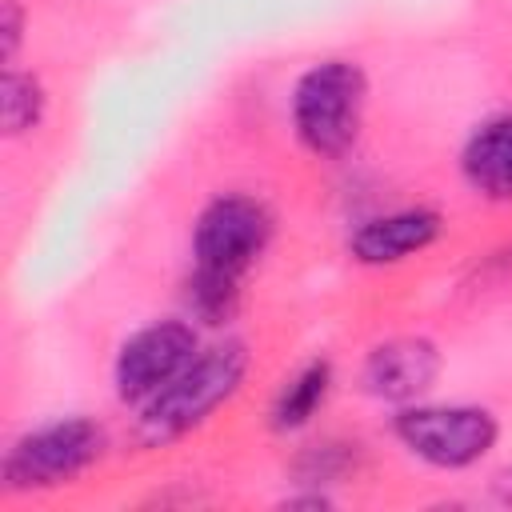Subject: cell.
I'll list each match as a JSON object with an SVG mask.
<instances>
[{
    "label": "cell",
    "mask_w": 512,
    "mask_h": 512,
    "mask_svg": "<svg viewBox=\"0 0 512 512\" xmlns=\"http://www.w3.org/2000/svg\"><path fill=\"white\" fill-rule=\"evenodd\" d=\"M248 344L244 340H220L212 348H200L196 360L144 408H136V440L144 448H164L200 424L212 420L216 408H224L248 376Z\"/></svg>",
    "instance_id": "obj_1"
},
{
    "label": "cell",
    "mask_w": 512,
    "mask_h": 512,
    "mask_svg": "<svg viewBox=\"0 0 512 512\" xmlns=\"http://www.w3.org/2000/svg\"><path fill=\"white\" fill-rule=\"evenodd\" d=\"M364 108H368L364 68L344 56L316 60L296 76L288 96L292 136L316 160H340L360 140Z\"/></svg>",
    "instance_id": "obj_2"
},
{
    "label": "cell",
    "mask_w": 512,
    "mask_h": 512,
    "mask_svg": "<svg viewBox=\"0 0 512 512\" xmlns=\"http://www.w3.org/2000/svg\"><path fill=\"white\" fill-rule=\"evenodd\" d=\"M392 436L408 456L440 472H464L492 456L500 444L496 412L480 404H400L392 416Z\"/></svg>",
    "instance_id": "obj_3"
},
{
    "label": "cell",
    "mask_w": 512,
    "mask_h": 512,
    "mask_svg": "<svg viewBox=\"0 0 512 512\" xmlns=\"http://www.w3.org/2000/svg\"><path fill=\"white\" fill-rule=\"evenodd\" d=\"M276 220L264 200L248 192L212 196L192 224V272L240 284L248 268L268 252Z\"/></svg>",
    "instance_id": "obj_4"
},
{
    "label": "cell",
    "mask_w": 512,
    "mask_h": 512,
    "mask_svg": "<svg viewBox=\"0 0 512 512\" xmlns=\"http://www.w3.org/2000/svg\"><path fill=\"white\" fill-rule=\"evenodd\" d=\"M104 456V428L88 416H60L24 432L8 452L0 480L8 492H44L72 484Z\"/></svg>",
    "instance_id": "obj_5"
},
{
    "label": "cell",
    "mask_w": 512,
    "mask_h": 512,
    "mask_svg": "<svg viewBox=\"0 0 512 512\" xmlns=\"http://www.w3.org/2000/svg\"><path fill=\"white\" fill-rule=\"evenodd\" d=\"M200 328L184 316H168V320H152L144 328H136L116 360H112V388L116 400L128 408H144L156 392H164L200 352Z\"/></svg>",
    "instance_id": "obj_6"
},
{
    "label": "cell",
    "mask_w": 512,
    "mask_h": 512,
    "mask_svg": "<svg viewBox=\"0 0 512 512\" xmlns=\"http://www.w3.org/2000/svg\"><path fill=\"white\" fill-rule=\"evenodd\" d=\"M444 372V356L428 336H388L368 348L360 364V384L380 404H416L424 400Z\"/></svg>",
    "instance_id": "obj_7"
},
{
    "label": "cell",
    "mask_w": 512,
    "mask_h": 512,
    "mask_svg": "<svg viewBox=\"0 0 512 512\" xmlns=\"http://www.w3.org/2000/svg\"><path fill=\"white\" fill-rule=\"evenodd\" d=\"M444 232V220L436 208L412 204V208H396V212H380L360 220L348 232V256L364 268H392L404 264L420 252H428Z\"/></svg>",
    "instance_id": "obj_8"
},
{
    "label": "cell",
    "mask_w": 512,
    "mask_h": 512,
    "mask_svg": "<svg viewBox=\"0 0 512 512\" xmlns=\"http://www.w3.org/2000/svg\"><path fill=\"white\" fill-rule=\"evenodd\" d=\"M464 184L496 204H512V112L480 120L460 148Z\"/></svg>",
    "instance_id": "obj_9"
},
{
    "label": "cell",
    "mask_w": 512,
    "mask_h": 512,
    "mask_svg": "<svg viewBox=\"0 0 512 512\" xmlns=\"http://www.w3.org/2000/svg\"><path fill=\"white\" fill-rule=\"evenodd\" d=\"M332 384H336V372H332V360H328V356L304 360V364L280 384V392L272 396V408H268L272 432L288 436V432L308 428V424L316 420V412L328 404Z\"/></svg>",
    "instance_id": "obj_10"
},
{
    "label": "cell",
    "mask_w": 512,
    "mask_h": 512,
    "mask_svg": "<svg viewBox=\"0 0 512 512\" xmlns=\"http://www.w3.org/2000/svg\"><path fill=\"white\" fill-rule=\"evenodd\" d=\"M44 112H48L44 80L28 68L4 64V76H0V128H4V136L16 140V136L36 132L44 124Z\"/></svg>",
    "instance_id": "obj_11"
},
{
    "label": "cell",
    "mask_w": 512,
    "mask_h": 512,
    "mask_svg": "<svg viewBox=\"0 0 512 512\" xmlns=\"http://www.w3.org/2000/svg\"><path fill=\"white\" fill-rule=\"evenodd\" d=\"M184 300H188V316L204 328H220L236 316V304H240V284L232 280H216V276H204V272H192L188 284H184Z\"/></svg>",
    "instance_id": "obj_12"
},
{
    "label": "cell",
    "mask_w": 512,
    "mask_h": 512,
    "mask_svg": "<svg viewBox=\"0 0 512 512\" xmlns=\"http://www.w3.org/2000/svg\"><path fill=\"white\" fill-rule=\"evenodd\" d=\"M20 44H24V8H20V0H4V8H0V56H4V64H16Z\"/></svg>",
    "instance_id": "obj_13"
},
{
    "label": "cell",
    "mask_w": 512,
    "mask_h": 512,
    "mask_svg": "<svg viewBox=\"0 0 512 512\" xmlns=\"http://www.w3.org/2000/svg\"><path fill=\"white\" fill-rule=\"evenodd\" d=\"M492 496H496L500 504H508V508H512V468H504V472H496V476H492Z\"/></svg>",
    "instance_id": "obj_14"
}]
</instances>
